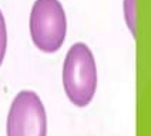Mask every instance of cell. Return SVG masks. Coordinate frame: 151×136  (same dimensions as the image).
<instances>
[{"instance_id":"cell-1","label":"cell","mask_w":151,"mask_h":136,"mask_svg":"<svg viewBox=\"0 0 151 136\" xmlns=\"http://www.w3.org/2000/svg\"><path fill=\"white\" fill-rule=\"evenodd\" d=\"M63 87L68 100L77 108H86L97 89V66L91 49L83 42L68 49L63 63Z\"/></svg>"},{"instance_id":"cell-2","label":"cell","mask_w":151,"mask_h":136,"mask_svg":"<svg viewBox=\"0 0 151 136\" xmlns=\"http://www.w3.org/2000/svg\"><path fill=\"white\" fill-rule=\"evenodd\" d=\"M67 19L59 0H36L30 12V37L44 53H54L64 43Z\"/></svg>"},{"instance_id":"cell-3","label":"cell","mask_w":151,"mask_h":136,"mask_svg":"<svg viewBox=\"0 0 151 136\" xmlns=\"http://www.w3.org/2000/svg\"><path fill=\"white\" fill-rule=\"evenodd\" d=\"M7 136H47V115L39 95L22 90L10 105L6 125Z\"/></svg>"},{"instance_id":"cell-4","label":"cell","mask_w":151,"mask_h":136,"mask_svg":"<svg viewBox=\"0 0 151 136\" xmlns=\"http://www.w3.org/2000/svg\"><path fill=\"white\" fill-rule=\"evenodd\" d=\"M124 17L127 27L135 37V0H124Z\"/></svg>"},{"instance_id":"cell-5","label":"cell","mask_w":151,"mask_h":136,"mask_svg":"<svg viewBox=\"0 0 151 136\" xmlns=\"http://www.w3.org/2000/svg\"><path fill=\"white\" fill-rule=\"evenodd\" d=\"M6 49H7V29H6L4 16L0 10V66L6 56Z\"/></svg>"}]
</instances>
